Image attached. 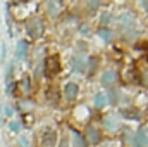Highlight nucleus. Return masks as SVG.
<instances>
[{
	"instance_id": "f257e3e1",
	"label": "nucleus",
	"mask_w": 148,
	"mask_h": 147,
	"mask_svg": "<svg viewBox=\"0 0 148 147\" xmlns=\"http://www.w3.org/2000/svg\"><path fill=\"white\" fill-rule=\"evenodd\" d=\"M117 26H119V30L124 33V37L127 38H134V19H133V16L131 14H122V16H119V19H117Z\"/></svg>"
},
{
	"instance_id": "f03ea898",
	"label": "nucleus",
	"mask_w": 148,
	"mask_h": 147,
	"mask_svg": "<svg viewBox=\"0 0 148 147\" xmlns=\"http://www.w3.org/2000/svg\"><path fill=\"white\" fill-rule=\"evenodd\" d=\"M59 71H60V57L57 54L47 57V61H45V73L48 74V76H53Z\"/></svg>"
},
{
	"instance_id": "7ed1b4c3",
	"label": "nucleus",
	"mask_w": 148,
	"mask_h": 147,
	"mask_svg": "<svg viewBox=\"0 0 148 147\" xmlns=\"http://www.w3.org/2000/svg\"><path fill=\"white\" fill-rule=\"evenodd\" d=\"M103 126H105L107 132L115 133V132L121 128V121H119V118H117L115 114H109V116H105V119H103Z\"/></svg>"
},
{
	"instance_id": "20e7f679",
	"label": "nucleus",
	"mask_w": 148,
	"mask_h": 147,
	"mask_svg": "<svg viewBox=\"0 0 148 147\" xmlns=\"http://www.w3.org/2000/svg\"><path fill=\"white\" fill-rule=\"evenodd\" d=\"M134 147H148V126H143L133 139Z\"/></svg>"
},
{
	"instance_id": "39448f33",
	"label": "nucleus",
	"mask_w": 148,
	"mask_h": 147,
	"mask_svg": "<svg viewBox=\"0 0 148 147\" xmlns=\"http://www.w3.org/2000/svg\"><path fill=\"white\" fill-rule=\"evenodd\" d=\"M55 142H57V135H55V132L53 130H45L43 132V135H41V147H53L55 146Z\"/></svg>"
},
{
	"instance_id": "423d86ee",
	"label": "nucleus",
	"mask_w": 148,
	"mask_h": 147,
	"mask_svg": "<svg viewBox=\"0 0 148 147\" xmlns=\"http://www.w3.org/2000/svg\"><path fill=\"white\" fill-rule=\"evenodd\" d=\"M26 30H28V35L31 38H38L41 35V23L38 19H31V21H28Z\"/></svg>"
},
{
	"instance_id": "0eeeda50",
	"label": "nucleus",
	"mask_w": 148,
	"mask_h": 147,
	"mask_svg": "<svg viewBox=\"0 0 148 147\" xmlns=\"http://www.w3.org/2000/svg\"><path fill=\"white\" fill-rule=\"evenodd\" d=\"M77 85L74 83V81H69L66 87H64V95H66V99L69 101V102H73L74 99L77 97Z\"/></svg>"
},
{
	"instance_id": "6e6552de",
	"label": "nucleus",
	"mask_w": 148,
	"mask_h": 147,
	"mask_svg": "<svg viewBox=\"0 0 148 147\" xmlns=\"http://www.w3.org/2000/svg\"><path fill=\"white\" fill-rule=\"evenodd\" d=\"M47 10L50 16H59L62 10V2L60 0H47Z\"/></svg>"
},
{
	"instance_id": "1a4fd4ad",
	"label": "nucleus",
	"mask_w": 148,
	"mask_h": 147,
	"mask_svg": "<svg viewBox=\"0 0 148 147\" xmlns=\"http://www.w3.org/2000/svg\"><path fill=\"white\" fill-rule=\"evenodd\" d=\"M115 80H117V73H115V71H112V69L105 71V73L100 76V83H102L103 87H110V85H114V83H115Z\"/></svg>"
},
{
	"instance_id": "9d476101",
	"label": "nucleus",
	"mask_w": 148,
	"mask_h": 147,
	"mask_svg": "<svg viewBox=\"0 0 148 147\" xmlns=\"http://www.w3.org/2000/svg\"><path fill=\"white\" fill-rule=\"evenodd\" d=\"M86 62H88V59H86L84 55H81V54L74 55V57H73V69L76 71V73H81V71L84 69Z\"/></svg>"
},
{
	"instance_id": "9b49d317",
	"label": "nucleus",
	"mask_w": 148,
	"mask_h": 147,
	"mask_svg": "<svg viewBox=\"0 0 148 147\" xmlns=\"http://www.w3.org/2000/svg\"><path fill=\"white\" fill-rule=\"evenodd\" d=\"M86 139H88V142H91V144H98L100 139H102V133H100L95 126H88V128H86Z\"/></svg>"
},
{
	"instance_id": "f8f14e48",
	"label": "nucleus",
	"mask_w": 148,
	"mask_h": 147,
	"mask_svg": "<svg viewBox=\"0 0 148 147\" xmlns=\"http://www.w3.org/2000/svg\"><path fill=\"white\" fill-rule=\"evenodd\" d=\"M93 104H95V107H105L107 104H109V97H107V94L105 92H98L97 95H95V99H93Z\"/></svg>"
},
{
	"instance_id": "ddd939ff",
	"label": "nucleus",
	"mask_w": 148,
	"mask_h": 147,
	"mask_svg": "<svg viewBox=\"0 0 148 147\" xmlns=\"http://www.w3.org/2000/svg\"><path fill=\"white\" fill-rule=\"evenodd\" d=\"M28 42L26 40H21V42H17V50H16V55H17V59H24L26 57V54H28Z\"/></svg>"
},
{
	"instance_id": "4468645a",
	"label": "nucleus",
	"mask_w": 148,
	"mask_h": 147,
	"mask_svg": "<svg viewBox=\"0 0 148 147\" xmlns=\"http://www.w3.org/2000/svg\"><path fill=\"white\" fill-rule=\"evenodd\" d=\"M71 135H73V142H74V147H86V142H84V139L76 132V130H73L71 132Z\"/></svg>"
},
{
	"instance_id": "2eb2a0df",
	"label": "nucleus",
	"mask_w": 148,
	"mask_h": 147,
	"mask_svg": "<svg viewBox=\"0 0 148 147\" xmlns=\"http://www.w3.org/2000/svg\"><path fill=\"white\" fill-rule=\"evenodd\" d=\"M98 37H100V40H103V42H110L112 37H114V33H112L110 30H107V28H100L98 30Z\"/></svg>"
},
{
	"instance_id": "dca6fc26",
	"label": "nucleus",
	"mask_w": 148,
	"mask_h": 147,
	"mask_svg": "<svg viewBox=\"0 0 148 147\" xmlns=\"http://www.w3.org/2000/svg\"><path fill=\"white\" fill-rule=\"evenodd\" d=\"M17 146L19 147H29V140H28V137H26V135H21L19 140H17Z\"/></svg>"
},
{
	"instance_id": "f3484780",
	"label": "nucleus",
	"mask_w": 148,
	"mask_h": 147,
	"mask_svg": "<svg viewBox=\"0 0 148 147\" xmlns=\"http://www.w3.org/2000/svg\"><path fill=\"white\" fill-rule=\"evenodd\" d=\"M102 5V0H88V7H90V10H95L97 7H100Z\"/></svg>"
},
{
	"instance_id": "a211bd4d",
	"label": "nucleus",
	"mask_w": 148,
	"mask_h": 147,
	"mask_svg": "<svg viewBox=\"0 0 148 147\" xmlns=\"http://www.w3.org/2000/svg\"><path fill=\"white\" fill-rule=\"evenodd\" d=\"M100 19H102V23H103V24H107V23H110L112 16H110V14H109V12H103V14H102V17H100Z\"/></svg>"
},
{
	"instance_id": "6ab92c4d",
	"label": "nucleus",
	"mask_w": 148,
	"mask_h": 147,
	"mask_svg": "<svg viewBox=\"0 0 148 147\" xmlns=\"http://www.w3.org/2000/svg\"><path fill=\"white\" fill-rule=\"evenodd\" d=\"M9 128H10L12 132H17V130L21 128V125H19V121H10V125H9Z\"/></svg>"
},
{
	"instance_id": "aec40b11",
	"label": "nucleus",
	"mask_w": 148,
	"mask_h": 147,
	"mask_svg": "<svg viewBox=\"0 0 148 147\" xmlns=\"http://www.w3.org/2000/svg\"><path fill=\"white\" fill-rule=\"evenodd\" d=\"M3 112H5V116H7V118H10L14 111H12V107H10V106H7V104H5V106H3Z\"/></svg>"
},
{
	"instance_id": "412c9836",
	"label": "nucleus",
	"mask_w": 148,
	"mask_h": 147,
	"mask_svg": "<svg viewBox=\"0 0 148 147\" xmlns=\"http://www.w3.org/2000/svg\"><path fill=\"white\" fill-rule=\"evenodd\" d=\"M23 87H24V92H29V78H26V80H24Z\"/></svg>"
},
{
	"instance_id": "4be33fe9",
	"label": "nucleus",
	"mask_w": 148,
	"mask_h": 147,
	"mask_svg": "<svg viewBox=\"0 0 148 147\" xmlns=\"http://www.w3.org/2000/svg\"><path fill=\"white\" fill-rule=\"evenodd\" d=\"M140 5H141V9H145L148 12V0H140Z\"/></svg>"
},
{
	"instance_id": "5701e85b",
	"label": "nucleus",
	"mask_w": 148,
	"mask_h": 147,
	"mask_svg": "<svg viewBox=\"0 0 148 147\" xmlns=\"http://www.w3.org/2000/svg\"><path fill=\"white\" fill-rule=\"evenodd\" d=\"M115 146H117V144H114V142H105L102 147H115Z\"/></svg>"
},
{
	"instance_id": "b1692460",
	"label": "nucleus",
	"mask_w": 148,
	"mask_h": 147,
	"mask_svg": "<svg viewBox=\"0 0 148 147\" xmlns=\"http://www.w3.org/2000/svg\"><path fill=\"white\" fill-rule=\"evenodd\" d=\"M59 147H69L67 146V140H60V146Z\"/></svg>"
}]
</instances>
